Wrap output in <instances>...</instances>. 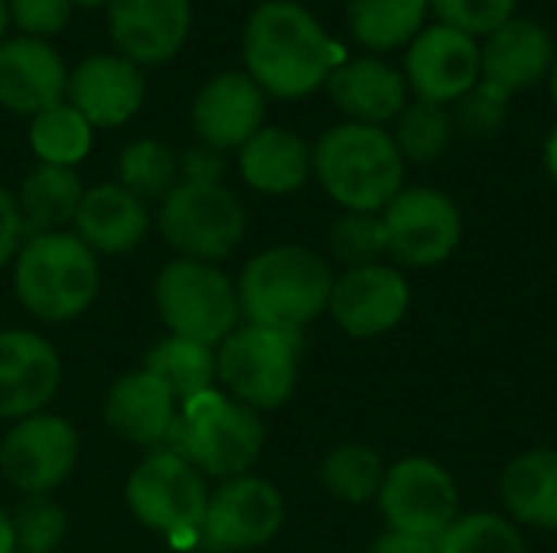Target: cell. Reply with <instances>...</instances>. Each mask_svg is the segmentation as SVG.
Segmentation results:
<instances>
[{"label":"cell","instance_id":"f6af8a7d","mask_svg":"<svg viewBox=\"0 0 557 553\" xmlns=\"http://www.w3.org/2000/svg\"><path fill=\"white\" fill-rule=\"evenodd\" d=\"M72 7H82V10H98V7H108V0H69Z\"/></svg>","mask_w":557,"mask_h":553},{"label":"cell","instance_id":"9c48e42d","mask_svg":"<svg viewBox=\"0 0 557 553\" xmlns=\"http://www.w3.org/2000/svg\"><path fill=\"white\" fill-rule=\"evenodd\" d=\"M127 505L140 525L166 538L199 535L209 492L206 479L176 453L160 450L147 456L127 479Z\"/></svg>","mask_w":557,"mask_h":553},{"label":"cell","instance_id":"5b68a950","mask_svg":"<svg viewBox=\"0 0 557 553\" xmlns=\"http://www.w3.org/2000/svg\"><path fill=\"white\" fill-rule=\"evenodd\" d=\"M166 450L183 456L202 479H238L261 460L264 427L258 414L215 388L186 401L166 433Z\"/></svg>","mask_w":557,"mask_h":553},{"label":"cell","instance_id":"9a60e30c","mask_svg":"<svg viewBox=\"0 0 557 553\" xmlns=\"http://www.w3.org/2000/svg\"><path fill=\"white\" fill-rule=\"evenodd\" d=\"M108 33L117 55L134 65H163L189 39V0H108Z\"/></svg>","mask_w":557,"mask_h":553},{"label":"cell","instance_id":"f35d334b","mask_svg":"<svg viewBox=\"0 0 557 553\" xmlns=\"http://www.w3.org/2000/svg\"><path fill=\"white\" fill-rule=\"evenodd\" d=\"M10 23L33 39H52L55 33L65 29L72 20V3L69 0H7Z\"/></svg>","mask_w":557,"mask_h":553},{"label":"cell","instance_id":"b9f144b4","mask_svg":"<svg viewBox=\"0 0 557 553\" xmlns=\"http://www.w3.org/2000/svg\"><path fill=\"white\" fill-rule=\"evenodd\" d=\"M369 553H437V541L428 538H414V535H401V531H388L382 535Z\"/></svg>","mask_w":557,"mask_h":553},{"label":"cell","instance_id":"603a6c76","mask_svg":"<svg viewBox=\"0 0 557 553\" xmlns=\"http://www.w3.org/2000/svg\"><path fill=\"white\" fill-rule=\"evenodd\" d=\"M104 420L121 440L137 447H153L166 440L176 420V398L163 381H157L150 372L140 368L111 385L104 398Z\"/></svg>","mask_w":557,"mask_h":553},{"label":"cell","instance_id":"74e56055","mask_svg":"<svg viewBox=\"0 0 557 553\" xmlns=\"http://www.w3.org/2000/svg\"><path fill=\"white\" fill-rule=\"evenodd\" d=\"M509 98L506 91L486 85V81H476L460 101H457V111L450 114L454 117V127L463 130L467 137H490L503 127L506 114H509Z\"/></svg>","mask_w":557,"mask_h":553},{"label":"cell","instance_id":"484cf974","mask_svg":"<svg viewBox=\"0 0 557 553\" xmlns=\"http://www.w3.org/2000/svg\"><path fill=\"white\" fill-rule=\"evenodd\" d=\"M512 521L557 531V450H529L516 456L499 482Z\"/></svg>","mask_w":557,"mask_h":553},{"label":"cell","instance_id":"d590c367","mask_svg":"<svg viewBox=\"0 0 557 553\" xmlns=\"http://www.w3.org/2000/svg\"><path fill=\"white\" fill-rule=\"evenodd\" d=\"M69 518L49 495H26L13 512L16 553H52L65 538Z\"/></svg>","mask_w":557,"mask_h":553},{"label":"cell","instance_id":"cb8c5ba5","mask_svg":"<svg viewBox=\"0 0 557 553\" xmlns=\"http://www.w3.org/2000/svg\"><path fill=\"white\" fill-rule=\"evenodd\" d=\"M147 228H150L147 202L131 196L124 186L104 183L85 189L75 215V235L95 254H124L147 238Z\"/></svg>","mask_w":557,"mask_h":553},{"label":"cell","instance_id":"7a4b0ae2","mask_svg":"<svg viewBox=\"0 0 557 553\" xmlns=\"http://www.w3.org/2000/svg\"><path fill=\"white\" fill-rule=\"evenodd\" d=\"M333 267L310 248L281 244L251 257L238 277V310L248 326L300 336L330 306Z\"/></svg>","mask_w":557,"mask_h":553},{"label":"cell","instance_id":"ab89813d","mask_svg":"<svg viewBox=\"0 0 557 553\" xmlns=\"http://www.w3.org/2000/svg\"><path fill=\"white\" fill-rule=\"evenodd\" d=\"M222 169H225L222 153L202 143L186 150V156L180 160V176L186 183H222Z\"/></svg>","mask_w":557,"mask_h":553},{"label":"cell","instance_id":"836d02e7","mask_svg":"<svg viewBox=\"0 0 557 553\" xmlns=\"http://www.w3.org/2000/svg\"><path fill=\"white\" fill-rule=\"evenodd\" d=\"M437 553H525V538L506 515L470 512L437 538Z\"/></svg>","mask_w":557,"mask_h":553},{"label":"cell","instance_id":"5bb4252c","mask_svg":"<svg viewBox=\"0 0 557 553\" xmlns=\"http://www.w3.org/2000/svg\"><path fill=\"white\" fill-rule=\"evenodd\" d=\"M411 310V287L392 264L349 267L333 280L326 313L352 339H375L401 326Z\"/></svg>","mask_w":557,"mask_h":553},{"label":"cell","instance_id":"83f0119b","mask_svg":"<svg viewBox=\"0 0 557 553\" xmlns=\"http://www.w3.org/2000/svg\"><path fill=\"white\" fill-rule=\"evenodd\" d=\"M144 372H150L157 381H163L180 407L186 401L212 391V381L219 378L215 375V352L209 345H202V342H189V339H180V336L160 339L147 352Z\"/></svg>","mask_w":557,"mask_h":553},{"label":"cell","instance_id":"277c9868","mask_svg":"<svg viewBox=\"0 0 557 553\" xmlns=\"http://www.w3.org/2000/svg\"><path fill=\"white\" fill-rule=\"evenodd\" d=\"M16 300L42 323H69L82 316L98 287L101 267L95 251L72 231H42L16 251Z\"/></svg>","mask_w":557,"mask_h":553},{"label":"cell","instance_id":"52a82bcc","mask_svg":"<svg viewBox=\"0 0 557 553\" xmlns=\"http://www.w3.org/2000/svg\"><path fill=\"white\" fill-rule=\"evenodd\" d=\"M300 368V336L242 326L215 355V375L228 398L258 411H274L290 401Z\"/></svg>","mask_w":557,"mask_h":553},{"label":"cell","instance_id":"8992f818","mask_svg":"<svg viewBox=\"0 0 557 553\" xmlns=\"http://www.w3.org/2000/svg\"><path fill=\"white\" fill-rule=\"evenodd\" d=\"M153 300L170 336L202 342L209 349L222 345L242 319L235 284L209 261H170L153 284Z\"/></svg>","mask_w":557,"mask_h":553},{"label":"cell","instance_id":"e575fe53","mask_svg":"<svg viewBox=\"0 0 557 553\" xmlns=\"http://www.w3.org/2000/svg\"><path fill=\"white\" fill-rule=\"evenodd\" d=\"M330 254L349 271V267H366L379 264V257L388 254V238H385V222L375 212H346L333 222L330 228Z\"/></svg>","mask_w":557,"mask_h":553},{"label":"cell","instance_id":"3957f363","mask_svg":"<svg viewBox=\"0 0 557 553\" xmlns=\"http://www.w3.org/2000/svg\"><path fill=\"white\" fill-rule=\"evenodd\" d=\"M313 176L346 212H375L405 189V156L395 137L369 124H336L313 143Z\"/></svg>","mask_w":557,"mask_h":553},{"label":"cell","instance_id":"e0dca14e","mask_svg":"<svg viewBox=\"0 0 557 553\" xmlns=\"http://www.w3.org/2000/svg\"><path fill=\"white\" fill-rule=\"evenodd\" d=\"M405 75L424 101H460L480 81V42L437 23L411 39Z\"/></svg>","mask_w":557,"mask_h":553},{"label":"cell","instance_id":"ba28073f","mask_svg":"<svg viewBox=\"0 0 557 553\" xmlns=\"http://www.w3.org/2000/svg\"><path fill=\"white\" fill-rule=\"evenodd\" d=\"M160 235L180 257L222 261L245 238V209L222 183L180 179L157 212Z\"/></svg>","mask_w":557,"mask_h":553},{"label":"cell","instance_id":"8d00e7d4","mask_svg":"<svg viewBox=\"0 0 557 553\" xmlns=\"http://www.w3.org/2000/svg\"><path fill=\"white\" fill-rule=\"evenodd\" d=\"M444 26L467 36H490L516 16L519 0H428Z\"/></svg>","mask_w":557,"mask_h":553},{"label":"cell","instance_id":"44dd1931","mask_svg":"<svg viewBox=\"0 0 557 553\" xmlns=\"http://www.w3.org/2000/svg\"><path fill=\"white\" fill-rule=\"evenodd\" d=\"M555 62V42L545 26L525 16H512L496 33L486 36V46L480 49V81L516 95L522 88H532L552 72Z\"/></svg>","mask_w":557,"mask_h":553},{"label":"cell","instance_id":"1f68e13d","mask_svg":"<svg viewBox=\"0 0 557 553\" xmlns=\"http://www.w3.org/2000/svg\"><path fill=\"white\" fill-rule=\"evenodd\" d=\"M176 183H180V160L166 143L153 137H140L121 150L117 186H124L140 202H153V199L163 202Z\"/></svg>","mask_w":557,"mask_h":553},{"label":"cell","instance_id":"7dc6e473","mask_svg":"<svg viewBox=\"0 0 557 553\" xmlns=\"http://www.w3.org/2000/svg\"><path fill=\"white\" fill-rule=\"evenodd\" d=\"M548 78H552V98H555V104H557V52H555V62H552V72H548Z\"/></svg>","mask_w":557,"mask_h":553},{"label":"cell","instance_id":"60d3db41","mask_svg":"<svg viewBox=\"0 0 557 553\" xmlns=\"http://www.w3.org/2000/svg\"><path fill=\"white\" fill-rule=\"evenodd\" d=\"M20 238H23V218L16 199L0 186V267L10 264V257L20 251Z\"/></svg>","mask_w":557,"mask_h":553},{"label":"cell","instance_id":"ac0fdd59","mask_svg":"<svg viewBox=\"0 0 557 553\" xmlns=\"http://www.w3.org/2000/svg\"><path fill=\"white\" fill-rule=\"evenodd\" d=\"M147 95L140 65L117 52H95L69 72L65 101L91 127H121L127 124Z\"/></svg>","mask_w":557,"mask_h":553},{"label":"cell","instance_id":"bcb514c9","mask_svg":"<svg viewBox=\"0 0 557 553\" xmlns=\"http://www.w3.org/2000/svg\"><path fill=\"white\" fill-rule=\"evenodd\" d=\"M7 26H10V10H7V0H0V42H3Z\"/></svg>","mask_w":557,"mask_h":553},{"label":"cell","instance_id":"7402d4cb","mask_svg":"<svg viewBox=\"0 0 557 553\" xmlns=\"http://www.w3.org/2000/svg\"><path fill=\"white\" fill-rule=\"evenodd\" d=\"M326 88L352 124L382 127L405 111V75L379 59H346L333 68Z\"/></svg>","mask_w":557,"mask_h":553},{"label":"cell","instance_id":"d6a6232c","mask_svg":"<svg viewBox=\"0 0 557 553\" xmlns=\"http://www.w3.org/2000/svg\"><path fill=\"white\" fill-rule=\"evenodd\" d=\"M395 147L405 160L431 163L444 156L454 137V117L444 104L418 98L414 104H405V111L395 121Z\"/></svg>","mask_w":557,"mask_h":553},{"label":"cell","instance_id":"ffe728a7","mask_svg":"<svg viewBox=\"0 0 557 553\" xmlns=\"http://www.w3.org/2000/svg\"><path fill=\"white\" fill-rule=\"evenodd\" d=\"M69 68L49 39L16 36L0 42V108L13 114H39L65 101Z\"/></svg>","mask_w":557,"mask_h":553},{"label":"cell","instance_id":"6da1fadb","mask_svg":"<svg viewBox=\"0 0 557 553\" xmlns=\"http://www.w3.org/2000/svg\"><path fill=\"white\" fill-rule=\"evenodd\" d=\"M242 59L264 95L297 101L326 85L346 52L307 7L268 0L251 10L242 29Z\"/></svg>","mask_w":557,"mask_h":553},{"label":"cell","instance_id":"f1b7e54d","mask_svg":"<svg viewBox=\"0 0 557 553\" xmlns=\"http://www.w3.org/2000/svg\"><path fill=\"white\" fill-rule=\"evenodd\" d=\"M428 0H349L346 20L356 42L375 52H392L411 42L424 23Z\"/></svg>","mask_w":557,"mask_h":553},{"label":"cell","instance_id":"8fae6325","mask_svg":"<svg viewBox=\"0 0 557 553\" xmlns=\"http://www.w3.org/2000/svg\"><path fill=\"white\" fill-rule=\"evenodd\" d=\"M379 508L388 521V531L437 541L460 518V489L441 463L428 456H408L388 466Z\"/></svg>","mask_w":557,"mask_h":553},{"label":"cell","instance_id":"30bf717a","mask_svg":"<svg viewBox=\"0 0 557 553\" xmlns=\"http://www.w3.org/2000/svg\"><path fill=\"white\" fill-rule=\"evenodd\" d=\"M388 257L405 267H437L463 241V215L457 202L431 186L401 189L382 212Z\"/></svg>","mask_w":557,"mask_h":553},{"label":"cell","instance_id":"4fadbf2b","mask_svg":"<svg viewBox=\"0 0 557 553\" xmlns=\"http://www.w3.org/2000/svg\"><path fill=\"white\" fill-rule=\"evenodd\" d=\"M284 525L281 492L258 476L228 479L206 508L199 538L212 553H242L268 544Z\"/></svg>","mask_w":557,"mask_h":553},{"label":"cell","instance_id":"4316f807","mask_svg":"<svg viewBox=\"0 0 557 553\" xmlns=\"http://www.w3.org/2000/svg\"><path fill=\"white\" fill-rule=\"evenodd\" d=\"M82 196L85 189L75 169L39 163L36 169L23 176L20 192L13 196L20 218H23V231H33V235L62 231V225L75 222Z\"/></svg>","mask_w":557,"mask_h":553},{"label":"cell","instance_id":"d6986e66","mask_svg":"<svg viewBox=\"0 0 557 553\" xmlns=\"http://www.w3.org/2000/svg\"><path fill=\"white\" fill-rule=\"evenodd\" d=\"M62 365L55 349L26 329L0 332V417L23 420L39 414L59 388Z\"/></svg>","mask_w":557,"mask_h":553},{"label":"cell","instance_id":"4dcf8cb0","mask_svg":"<svg viewBox=\"0 0 557 553\" xmlns=\"http://www.w3.org/2000/svg\"><path fill=\"white\" fill-rule=\"evenodd\" d=\"M385 473H388V466L366 443H343L320 466L323 489L343 505H366V502L379 499Z\"/></svg>","mask_w":557,"mask_h":553},{"label":"cell","instance_id":"7bdbcfd3","mask_svg":"<svg viewBox=\"0 0 557 553\" xmlns=\"http://www.w3.org/2000/svg\"><path fill=\"white\" fill-rule=\"evenodd\" d=\"M0 553H16V538H13V518L0 508Z\"/></svg>","mask_w":557,"mask_h":553},{"label":"cell","instance_id":"d4e9b609","mask_svg":"<svg viewBox=\"0 0 557 553\" xmlns=\"http://www.w3.org/2000/svg\"><path fill=\"white\" fill-rule=\"evenodd\" d=\"M242 179L264 196H290L313 173L310 147L284 127H261L238 150Z\"/></svg>","mask_w":557,"mask_h":553},{"label":"cell","instance_id":"ee69618b","mask_svg":"<svg viewBox=\"0 0 557 553\" xmlns=\"http://www.w3.org/2000/svg\"><path fill=\"white\" fill-rule=\"evenodd\" d=\"M545 166H548L552 179L557 183V127L548 134V140H545Z\"/></svg>","mask_w":557,"mask_h":553},{"label":"cell","instance_id":"7c38bea8","mask_svg":"<svg viewBox=\"0 0 557 553\" xmlns=\"http://www.w3.org/2000/svg\"><path fill=\"white\" fill-rule=\"evenodd\" d=\"M78 463V433L55 414H29L0 443V473L23 495H49Z\"/></svg>","mask_w":557,"mask_h":553},{"label":"cell","instance_id":"2e32d148","mask_svg":"<svg viewBox=\"0 0 557 553\" xmlns=\"http://www.w3.org/2000/svg\"><path fill=\"white\" fill-rule=\"evenodd\" d=\"M268 95L255 85L248 72L212 75L193 101V130L202 147L219 153L242 150L264 127Z\"/></svg>","mask_w":557,"mask_h":553},{"label":"cell","instance_id":"f546056e","mask_svg":"<svg viewBox=\"0 0 557 553\" xmlns=\"http://www.w3.org/2000/svg\"><path fill=\"white\" fill-rule=\"evenodd\" d=\"M91 134L95 127L69 101L42 108L29 121V147L36 160L46 166L75 169L91 150Z\"/></svg>","mask_w":557,"mask_h":553}]
</instances>
